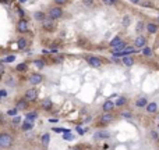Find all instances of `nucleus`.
<instances>
[{
    "mask_svg": "<svg viewBox=\"0 0 159 150\" xmlns=\"http://www.w3.org/2000/svg\"><path fill=\"white\" fill-rule=\"evenodd\" d=\"M134 46L135 47H145L147 46V38L144 35H140V36H137L135 38V41H134Z\"/></svg>",
    "mask_w": 159,
    "mask_h": 150,
    "instance_id": "ddd939ff",
    "label": "nucleus"
},
{
    "mask_svg": "<svg viewBox=\"0 0 159 150\" xmlns=\"http://www.w3.org/2000/svg\"><path fill=\"white\" fill-rule=\"evenodd\" d=\"M17 113H18V109H17V107H14V109L7 110V113H6V114H7L10 118H14V117H17Z\"/></svg>",
    "mask_w": 159,
    "mask_h": 150,
    "instance_id": "c85d7f7f",
    "label": "nucleus"
},
{
    "mask_svg": "<svg viewBox=\"0 0 159 150\" xmlns=\"http://www.w3.org/2000/svg\"><path fill=\"white\" fill-rule=\"evenodd\" d=\"M17 45H18V49L20 50H24V49H27L28 42H27V39H25V38H20L18 42H17Z\"/></svg>",
    "mask_w": 159,
    "mask_h": 150,
    "instance_id": "b1692460",
    "label": "nucleus"
},
{
    "mask_svg": "<svg viewBox=\"0 0 159 150\" xmlns=\"http://www.w3.org/2000/svg\"><path fill=\"white\" fill-rule=\"evenodd\" d=\"M42 29L43 31H48V32H52V31L56 29V21L50 18H46L43 22H42Z\"/></svg>",
    "mask_w": 159,
    "mask_h": 150,
    "instance_id": "423d86ee",
    "label": "nucleus"
},
{
    "mask_svg": "<svg viewBox=\"0 0 159 150\" xmlns=\"http://www.w3.org/2000/svg\"><path fill=\"white\" fill-rule=\"evenodd\" d=\"M20 128H21V131L22 132H27V131H31V129L34 128V122H31V121H22V124H21V126H20Z\"/></svg>",
    "mask_w": 159,
    "mask_h": 150,
    "instance_id": "6ab92c4d",
    "label": "nucleus"
},
{
    "mask_svg": "<svg viewBox=\"0 0 159 150\" xmlns=\"http://www.w3.org/2000/svg\"><path fill=\"white\" fill-rule=\"evenodd\" d=\"M133 4H141V0H130Z\"/></svg>",
    "mask_w": 159,
    "mask_h": 150,
    "instance_id": "de8ad7c7",
    "label": "nucleus"
},
{
    "mask_svg": "<svg viewBox=\"0 0 159 150\" xmlns=\"http://www.w3.org/2000/svg\"><path fill=\"white\" fill-rule=\"evenodd\" d=\"M116 109V103L112 100H106L103 104H102V111L103 113H113Z\"/></svg>",
    "mask_w": 159,
    "mask_h": 150,
    "instance_id": "9d476101",
    "label": "nucleus"
},
{
    "mask_svg": "<svg viewBox=\"0 0 159 150\" xmlns=\"http://www.w3.org/2000/svg\"><path fill=\"white\" fill-rule=\"evenodd\" d=\"M158 120H159V115H158Z\"/></svg>",
    "mask_w": 159,
    "mask_h": 150,
    "instance_id": "603ef678",
    "label": "nucleus"
},
{
    "mask_svg": "<svg viewBox=\"0 0 159 150\" xmlns=\"http://www.w3.org/2000/svg\"><path fill=\"white\" fill-rule=\"evenodd\" d=\"M63 139H64V140H71V139H74V138H73L71 134H67V132H66V134L63 135Z\"/></svg>",
    "mask_w": 159,
    "mask_h": 150,
    "instance_id": "ea45409f",
    "label": "nucleus"
},
{
    "mask_svg": "<svg viewBox=\"0 0 159 150\" xmlns=\"http://www.w3.org/2000/svg\"><path fill=\"white\" fill-rule=\"evenodd\" d=\"M149 104V101H148V99L145 97V96H141V97H138L137 100H135V103H134V106L137 107V109H145L147 106Z\"/></svg>",
    "mask_w": 159,
    "mask_h": 150,
    "instance_id": "9b49d317",
    "label": "nucleus"
},
{
    "mask_svg": "<svg viewBox=\"0 0 159 150\" xmlns=\"http://www.w3.org/2000/svg\"><path fill=\"white\" fill-rule=\"evenodd\" d=\"M145 110L148 114H155L158 111V103L157 101H149V104L145 107Z\"/></svg>",
    "mask_w": 159,
    "mask_h": 150,
    "instance_id": "2eb2a0df",
    "label": "nucleus"
},
{
    "mask_svg": "<svg viewBox=\"0 0 159 150\" xmlns=\"http://www.w3.org/2000/svg\"><path fill=\"white\" fill-rule=\"evenodd\" d=\"M143 54L144 56H147V57H149V56H151L152 54V52H151V49H149V47H144V49H143Z\"/></svg>",
    "mask_w": 159,
    "mask_h": 150,
    "instance_id": "473e14b6",
    "label": "nucleus"
},
{
    "mask_svg": "<svg viewBox=\"0 0 159 150\" xmlns=\"http://www.w3.org/2000/svg\"><path fill=\"white\" fill-rule=\"evenodd\" d=\"M24 97L27 99L30 103H34V101L38 99V90L35 89V88H30V89L25 92V95H24Z\"/></svg>",
    "mask_w": 159,
    "mask_h": 150,
    "instance_id": "39448f33",
    "label": "nucleus"
},
{
    "mask_svg": "<svg viewBox=\"0 0 159 150\" xmlns=\"http://www.w3.org/2000/svg\"><path fill=\"white\" fill-rule=\"evenodd\" d=\"M127 47H129V46H127V43L123 41L120 45H119V46L113 47V49H112V53H113V54H116V53H124V52H126Z\"/></svg>",
    "mask_w": 159,
    "mask_h": 150,
    "instance_id": "4468645a",
    "label": "nucleus"
},
{
    "mask_svg": "<svg viewBox=\"0 0 159 150\" xmlns=\"http://www.w3.org/2000/svg\"><path fill=\"white\" fill-rule=\"evenodd\" d=\"M41 107L45 110V111H50V110L53 109V103H52V100H50V99H45V100L42 101Z\"/></svg>",
    "mask_w": 159,
    "mask_h": 150,
    "instance_id": "a211bd4d",
    "label": "nucleus"
},
{
    "mask_svg": "<svg viewBox=\"0 0 159 150\" xmlns=\"http://www.w3.org/2000/svg\"><path fill=\"white\" fill-rule=\"evenodd\" d=\"M61 17H63V8L60 6H55V7L49 8V11H48V18L53 19V21L61 18Z\"/></svg>",
    "mask_w": 159,
    "mask_h": 150,
    "instance_id": "f03ea898",
    "label": "nucleus"
},
{
    "mask_svg": "<svg viewBox=\"0 0 159 150\" xmlns=\"http://www.w3.org/2000/svg\"><path fill=\"white\" fill-rule=\"evenodd\" d=\"M144 27H147V25L144 24L143 21H140V22H138V24H137V31H138V32H141V31L144 29Z\"/></svg>",
    "mask_w": 159,
    "mask_h": 150,
    "instance_id": "e433bc0d",
    "label": "nucleus"
},
{
    "mask_svg": "<svg viewBox=\"0 0 159 150\" xmlns=\"http://www.w3.org/2000/svg\"><path fill=\"white\" fill-rule=\"evenodd\" d=\"M49 52L52 53V54H55V53H57V52H59V46H57V45H56V46H52V47H50V50H49Z\"/></svg>",
    "mask_w": 159,
    "mask_h": 150,
    "instance_id": "a19ab883",
    "label": "nucleus"
},
{
    "mask_svg": "<svg viewBox=\"0 0 159 150\" xmlns=\"http://www.w3.org/2000/svg\"><path fill=\"white\" fill-rule=\"evenodd\" d=\"M6 115L7 114H0V122H2V125L6 124Z\"/></svg>",
    "mask_w": 159,
    "mask_h": 150,
    "instance_id": "79ce46f5",
    "label": "nucleus"
},
{
    "mask_svg": "<svg viewBox=\"0 0 159 150\" xmlns=\"http://www.w3.org/2000/svg\"><path fill=\"white\" fill-rule=\"evenodd\" d=\"M151 138H152L154 140H158V139H159V134H158L157 131H155V129H152V131H151Z\"/></svg>",
    "mask_w": 159,
    "mask_h": 150,
    "instance_id": "c9c22d12",
    "label": "nucleus"
},
{
    "mask_svg": "<svg viewBox=\"0 0 159 150\" xmlns=\"http://www.w3.org/2000/svg\"><path fill=\"white\" fill-rule=\"evenodd\" d=\"M6 84H7V86L14 88V86H16V79H14L13 76H8V78L6 79Z\"/></svg>",
    "mask_w": 159,
    "mask_h": 150,
    "instance_id": "7c9ffc66",
    "label": "nucleus"
},
{
    "mask_svg": "<svg viewBox=\"0 0 159 150\" xmlns=\"http://www.w3.org/2000/svg\"><path fill=\"white\" fill-rule=\"evenodd\" d=\"M82 3H84L87 7H92V6L95 4V0H82Z\"/></svg>",
    "mask_w": 159,
    "mask_h": 150,
    "instance_id": "72a5a7b5",
    "label": "nucleus"
},
{
    "mask_svg": "<svg viewBox=\"0 0 159 150\" xmlns=\"http://www.w3.org/2000/svg\"><path fill=\"white\" fill-rule=\"evenodd\" d=\"M46 18H48V14H45L43 11H35L34 13V19H36V21L43 22Z\"/></svg>",
    "mask_w": 159,
    "mask_h": 150,
    "instance_id": "f3484780",
    "label": "nucleus"
},
{
    "mask_svg": "<svg viewBox=\"0 0 159 150\" xmlns=\"http://www.w3.org/2000/svg\"><path fill=\"white\" fill-rule=\"evenodd\" d=\"M38 111H28L27 114H25V120L27 121H31V122H34V121L38 118Z\"/></svg>",
    "mask_w": 159,
    "mask_h": 150,
    "instance_id": "aec40b11",
    "label": "nucleus"
},
{
    "mask_svg": "<svg viewBox=\"0 0 159 150\" xmlns=\"http://www.w3.org/2000/svg\"><path fill=\"white\" fill-rule=\"evenodd\" d=\"M121 63H123L126 67H131V66H134V58L130 57V56H126V57H123Z\"/></svg>",
    "mask_w": 159,
    "mask_h": 150,
    "instance_id": "4be33fe9",
    "label": "nucleus"
},
{
    "mask_svg": "<svg viewBox=\"0 0 159 150\" xmlns=\"http://www.w3.org/2000/svg\"><path fill=\"white\" fill-rule=\"evenodd\" d=\"M49 142H50V135L46 132V134L42 135V138H41V143H42V146H43L45 149H48V146H49Z\"/></svg>",
    "mask_w": 159,
    "mask_h": 150,
    "instance_id": "412c9836",
    "label": "nucleus"
},
{
    "mask_svg": "<svg viewBox=\"0 0 159 150\" xmlns=\"http://www.w3.org/2000/svg\"><path fill=\"white\" fill-rule=\"evenodd\" d=\"M16 107L18 109V111H25V110H28V107H30V101L25 97H21L16 101Z\"/></svg>",
    "mask_w": 159,
    "mask_h": 150,
    "instance_id": "6e6552de",
    "label": "nucleus"
},
{
    "mask_svg": "<svg viewBox=\"0 0 159 150\" xmlns=\"http://www.w3.org/2000/svg\"><path fill=\"white\" fill-rule=\"evenodd\" d=\"M110 138V132L109 131H105V129H99L93 134V139L95 140H106Z\"/></svg>",
    "mask_w": 159,
    "mask_h": 150,
    "instance_id": "0eeeda50",
    "label": "nucleus"
},
{
    "mask_svg": "<svg viewBox=\"0 0 159 150\" xmlns=\"http://www.w3.org/2000/svg\"><path fill=\"white\" fill-rule=\"evenodd\" d=\"M116 103V107H123L127 104V97H124V96H120V97L117 99V100L115 101Z\"/></svg>",
    "mask_w": 159,
    "mask_h": 150,
    "instance_id": "a878e982",
    "label": "nucleus"
},
{
    "mask_svg": "<svg viewBox=\"0 0 159 150\" xmlns=\"http://www.w3.org/2000/svg\"><path fill=\"white\" fill-rule=\"evenodd\" d=\"M120 115L123 118H126V120H131V118H133V113L131 111H121Z\"/></svg>",
    "mask_w": 159,
    "mask_h": 150,
    "instance_id": "2f4dec72",
    "label": "nucleus"
},
{
    "mask_svg": "<svg viewBox=\"0 0 159 150\" xmlns=\"http://www.w3.org/2000/svg\"><path fill=\"white\" fill-rule=\"evenodd\" d=\"M147 31H148V33H151V35H154V33H157L158 32V29H159V27L155 22H148L147 24Z\"/></svg>",
    "mask_w": 159,
    "mask_h": 150,
    "instance_id": "dca6fc26",
    "label": "nucleus"
},
{
    "mask_svg": "<svg viewBox=\"0 0 159 150\" xmlns=\"http://www.w3.org/2000/svg\"><path fill=\"white\" fill-rule=\"evenodd\" d=\"M21 124H22V121H21V117H20V115L11 118V125L13 126H21Z\"/></svg>",
    "mask_w": 159,
    "mask_h": 150,
    "instance_id": "cd10ccee",
    "label": "nucleus"
},
{
    "mask_svg": "<svg viewBox=\"0 0 159 150\" xmlns=\"http://www.w3.org/2000/svg\"><path fill=\"white\" fill-rule=\"evenodd\" d=\"M141 6H147V7H149V6H151V3H149V2H143V3H141Z\"/></svg>",
    "mask_w": 159,
    "mask_h": 150,
    "instance_id": "09e8293b",
    "label": "nucleus"
},
{
    "mask_svg": "<svg viewBox=\"0 0 159 150\" xmlns=\"http://www.w3.org/2000/svg\"><path fill=\"white\" fill-rule=\"evenodd\" d=\"M17 31H18L20 33L28 32V22H27V19H24V18L20 19L18 24H17Z\"/></svg>",
    "mask_w": 159,
    "mask_h": 150,
    "instance_id": "f8f14e48",
    "label": "nucleus"
},
{
    "mask_svg": "<svg viewBox=\"0 0 159 150\" xmlns=\"http://www.w3.org/2000/svg\"><path fill=\"white\" fill-rule=\"evenodd\" d=\"M130 25V17L129 15H124V18H123V27H129Z\"/></svg>",
    "mask_w": 159,
    "mask_h": 150,
    "instance_id": "f704fd0d",
    "label": "nucleus"
},
{
    "mask_svg": "<svg viewBox=\"0 0 159 150\" xmlns=\"http://www.w3.org/2000/svg\"><path fill=\"white\" fill-rule=\"evenodd\" d=\"M158 126H159V125H158Z\"/></svg>",
    "mask_w": 159,
    "mask_h": 150,
    "instance_id": "864d4df0",
    "label": "nucleus"
},
{
    "mask_svg": "<svg viewBox=\"0 0 159 150\" xmlns=\"http://www.w3.org/2000/svg\"><path fill=\"white\" fill-rule=\"evenodd\" d=\"M121 42H123V39L120 38V36H115V38L112 39V41H110V47H116V46H119V45L121 43Z\"/></svg>",
    "mask_w": 159,
    "mask_h": 150,
    "instance_id": "393cba45",
    "label": "nucleus"
},
{
    "mask_svg": "<svg viewBox=\"0 0 159 150\" xmlns=\"http://www.w3.org/2000/svg\"><path fill=\"white\" fill-rule=\"evenodd\" d=\"M14 60H16V56H14V54H10V56H6V57H3L2 60H0V63L7 64V63H13Z\"/></svg>",
    "mask_w": 159,
    "mask_h": 150,
    "instance_id": "bb28decb",
    "label": "nucleus"
},
{
    "mask_svg": "<svg viewBox=\"0 0 159 150\" xmlns=\"http://www.w3.org/2000/svg\"><path fill=\"white\" fill-rule=\"evenodd\" d=\"M17 13H18V15L21 17V18H22V17H24V11H22L21 8H18V10H17Z\"/></svg>",
    "mask_w": 159,
    "mask_h": 150,
    "instance_id": "a18cd8bd",
    "label": "nucleus"
},
{
    "mask_svg": "<svg viewBox=\"0 0 159 150\" xmlns=\"http://www.w3.org/2000/svg\"><path fill=\"white\" fill-rule=\"evenodd\" d=\"M34 64H35V67H38L39 70L45 68V66H46V63H45V60H35V61H34Z\"/></svg>",
    "mask_w": 159,
    "mask_h": 150,
    "instance_id": "c756f323",
    "label": "nucleus"
},
{
    "mask_svg": "<svg viewBox=\"0 0 159 150\" xmlns=\"http://www.w3.org/2000/svg\"><path fill=\"white\" fill-rule=\"evenodd\" d=\"M16 71L17 72H22V74H24V72H27L28 71V64L27 63H20L18 66L16 67Z\"/></svg>",
    "mask_w": 159,
    "mask_h": 150,
    "instance_id": "5701e85b",
    "label": "nucleus"
},
{
    "mask_svg": "<svg viewBox=\"0 0 159 150\" xmlns=\"http://www.w3.org/2000/svg\"><path fill=\"white\" fill-rule=\"evenodd\" d=\"M18 2H20V3H25V2H27V0H18Z\"/></svg>",
    "mask_w": 159,
    "mask_h": 150,
    "instance_id": "3c124183",
    "label": "nucleus"
},
{
    "mask_svg": "<svg viewBox=\"0 0 159 150\" xmlns=\"http://www.w3.org/2000/svg\"><path fill=\"white\" fill-rule=\"evenodd\" d=\"M67 2H69V0H55V3L57 6H60V7L61 6H64V4H67Z\"/></svg>",
    "mask_w": 159,
    "mask_h": 150,
    "instance_id": "58836bf2",
    "label": "nucleus"
},
{
    "mask_svg": "<svg viewBox=\"0 0 159 150\" xmlns=\"http://www.w3.org/2000/svg\"><path fill=\"white\" fill-rule=\"evenodd\" d=\"M0 72H2V74H4V72H6V70H4V63H0Z\"/></svg>",
    "mask_w": 159,
    "mask_h": 150,
    "instance_id": "c03bdc74",
    "label": "nucleus"
},
{
    "mask_svg": "<svg viewBox=\"0 0 159 150\" xmlns=\"http://www.w3.org/2000/svg\"><path fill=\"white\" fill-rule=\"evenodd\" d=\"M43 79H45V76L42 74H39V72H32V74L30 75V78H28V82H30L32 86H35V85L42 84Z\"/></svg>",
    "mask_w": 159,
    "mask_h": 150,
    "instance_id": "20e7f679",
    "label": "nucleus"
},
{
    "mask_svg": "<svg viewBox=\"0 0 159 150\" xmlns=\"http://www.w3.org/2000/svg\"><path fill=\"white\" fill-rule=\"evenodd\" d=\"M87 63L89 64L91 67H93V68H98V67L102 66V60L99 57H96V56H88Z\"/></svg>",
    "mask_w": 159,
    "mask_h": 150,
    "instance_id": "1a4fd4ad",
    "label": "nucleus"
},
{
    "mask_svg": "<svg viewBox=\"0 0 159 150\" xmlns=\"http://www.w3.org/2000/svg\"><path fill=\"white\" fill-rule=\"evenodd\" d=\"M113 121H115V114H113V113H103V114L99 117L98 124L102 126H106V125H109V124H112Z\"/></svg>",
    "mask_w": 159,
    "mask_h": 150,
    "instance_id": "7ed1b4c3",
    "label": "nucleus"
},
{
    "mask_svg": "<svg viewBox=\"0 0 159 150\" xmlns=\"http://www.w3.org/2000/svg\"><path fill=\"white\" fill-rule=\"evenodd\" d=\"M7 95H8V93H7V90H6L4 88H3V89H0V97H2V99L7 97Z\"/></svg>",
    "mask_w": 159,
    "mask_h": 150,
    "instance_id": "4c0bfd02",
    "label": "nucleus"
},
{
    "mask_svg": "<svg viewBox=\"0 0 159 150\" xmlns=\"http://www.w3.org/2000/svg\"><path fill=\"white\" fill-rule=\"evenodd\" d=\"M102 3H103L105 6H113V2H112V0H102Z\"/></svg>",
    "mask_w": 159,
    "mask_h": 150,
    "instance_id": "37998d69",
    "label": "nucleus"
},
{
    "mask_svg": "<svg viewBox=\"0 0 159 150\" xmlns=\"http://www.w3.org/2000/svg\"><path fill=\"white\" fill-rule=\"evenodd\" d=\"M69 150H81L80 146H71V148H69Z\"/></svg>",
    "mask_w": 159,
    "mask_h": 150,
    "instance_id": "49530a36",
    "label": "nucleus"
},
{
    "mask_svg": "<svg viewBox=\"0 0 159 150\" xmlns=\"http://www.w3.org/2000/svg\"><path fill=\"white\" fill-rule=\"evenodd\" d=\"M0 2H2L3 4H7V3H8V0H0Z\"/></svg>",
    "mask_w": 159,
    "mask_h": 150,
    "instance_id": "8fccbe9b",
    "label": "nucleus"
},
{
    "mask_svg": "<svg viewBox=\"0 0 159 150\" xmlns=\"http://www.w3.org/2000/svg\"><path fill=\"white\" fill-rule=\"evenodd\" d=\"M14 143V138L11 134H8V132L3 131L2 134H0V148L2 149H8L11 148Z\"/></svg>",
    "mask_w": 159,
    "mask_h": 150,
    "instance_id": "f257e3e1",
    "label": "nucleus"
}]
</instances>
